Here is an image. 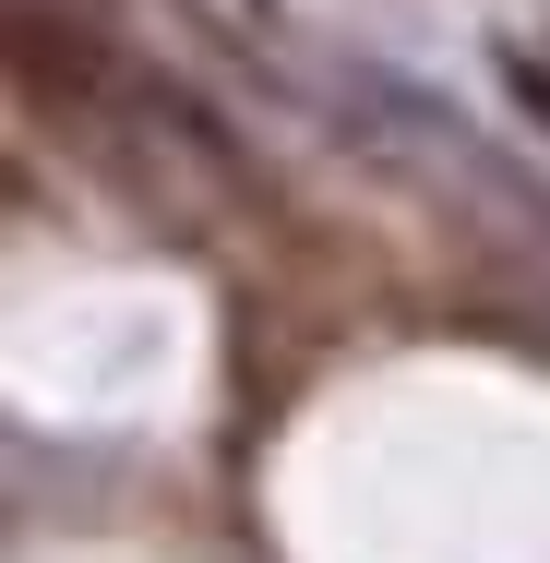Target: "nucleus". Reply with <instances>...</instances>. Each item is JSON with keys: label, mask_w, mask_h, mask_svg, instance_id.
Returning a JSON list of instances; mask_svg holds the SVG:
<instances>
[{"label": "nucleus", "mask_w": 550, "mask_h": 563, "mask_svg": "<svg viewBox=\"0 0 550 563\" xmlns=\"http://www.w3.org/2000/svg\"><path fill=\"white\" fill-rule=\"evenodd\" d=\"M12 73H24V97H60V109H109L120 97V60L97 24H48L36 0H12Z\"/></svg>", "instance_id": "f257e3e1"}]
</instances>
